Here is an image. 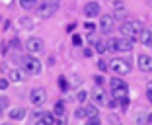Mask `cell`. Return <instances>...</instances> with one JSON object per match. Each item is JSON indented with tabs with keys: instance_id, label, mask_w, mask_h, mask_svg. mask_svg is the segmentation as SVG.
<instances>
[{
	"instance_id": "6da1fadb",
	"label": "cell",
	"mask_w": 152,
	"mask_h": 125,
	"mask_svg": "<svg viewBox=\"0 0 152 125\" xmlns=\"http://www.w3.org/2000/svg\"><path fill=\"white\" fill-rule=\"evenodd\" d=\"M20 65H22V71L26 72V74L29 76H35L41 72V68H43V65H41V61L35 57V55H29L27 53L26 57L20 59Z\"/></svg>"
},
{
	"instance_id": "7a4b0ae2",
	"label": "cell",
	"mask_w": 152,
	"mask_h": 125,
	"mask_svg": "<svg viewBox=\"0 0 152 125\" xmlns=\"http://www.w3.org/2000/svg\"><path fill=\"white\" fill-rule=\"evenodd\" d=\"M142 22L139 20H133V22H123L119 26V31H121V37H127V39H139V31L142 29Z\"/></svg>"
},
{
	"instance_id": "3957f363",
	"label": "cell",
	"mask_w": 152,
	"mask_h": 125,
	"mask_svg": "<svg viewBox=\"0 0 152 125\" xmlns=\"http://www.w3.org/2000/svg\"><path fill=\"white\" fill-rule=\"evenodd\" d=\"M58 6H61L58 0H43V2L37 6V16H41V18H51L58 10Z\"/></svg>"
},
{
	"instance_id": "277c9868",
	"label": "cell",
	"mask_w": 152,
	"mask_h": 125,
	"mask_svg": "<svg viewBox=\"0 0 152 125\" xmlns=\"http://www.w3.org/2000/svg\"><path fill=\"white\" fill-rule=\"evenodd\" d=\"M109 68H111L115 74L123 76V74H129L131 72V62L127 61V59L115 57V59H111V62H109Z\"/></svg>"
},
{
	"instance_id": "5b68a950",
	"label": "cell",
	"mask_w": 152,
	"mask_h": 125,
	"mask_svg": "<svg viewBox=\"0 0 152 125\" xmlns=\"http://www.w3.org/2000/svg\"><path fill=\"white\" fill-rule=\"evenodd\" d=\"M23 45H26V51L29 55H39V53H43V49H45V43H43L41 37H27Z\"/></svg>"
},
{
	"instance_id": "8992f818",
	"label": "cell",
	"mask_w": 152,
	"mask_h": 125,
	"mask_svg": "<svg viewBox=\"0 0 152 125\" xmlns=\"http://www.w3.org/2000/svg\"><path fill=\"white\" fill-rule=\"evenodd\" d=\"M29 102L35 107L43 106V104L47 102V92H45V88H33L31 92H29Z\"/></svg>"
},
{
	"instance_id": "52a82bcc",
	"label": "cell",
	"mask_w": 152,
	"mask_h": 125,
	"mask_svg": "<svg viewBox=\"0 0 152 125\" xmlns=\"http://www.w3.org/2000/svg\"><path fill=\"white\" fill-rule=\"evenodd\" d=\"M113 26H115V18H113L111 14L99 18V31H102V33H109V31L113 29Z\"/></svg>"
},
{
	"instance_id": "ba28073f",
	"label": "cell",
	"mask_w": 152,
	"mask_h": 125,
	"mask_svg": "<svg viewBox=\"0 0 152 125\" xmlns=\"http://www.w3.org/2000/svg\"><path fill=\"white\" fill-rule=\"evenodd\" d=\"M137 62H139V68L142 72H152V57L146 53H140L137 57Z\"/></svg>"
},
{
	"instance_id": "9c48e42d",
	"label": "cell",
	"mask_w": 152,
	"mask_h": 125,
	"mask_svg": "<svg viewBox=\"0 0 152 125\" xmlns=\"http://www.w3.org/2000/svg\"><path fill=\"white\" fill-rule=\"evenodd\" d=\"M84 16L86 18H96V16H99V4L98 2H88V4L84 6Z\"/></svg>"
},
{
	"instance_id": "30bf717a",
	"label": "cell",
	"mask_w": 152,
	"mask_h": 125,
	"mask_svg": "<svg viewBox=\"0 0 152 125\" xmlns=\"http://www.w3.org/2000/svg\"><path fill=\"white\" fill-rule=\"evenodd\" d=\"M117 51H121V53H129V51H133V39L119 37V39H117Z\"/></svg>"
},
{
	"instance_id": "8fae6325",
	"label": "cell",
	"mask_w": 152,
	"mask_h": 125,
	"mask_svg": "<svg viewBox=\"0 0 152 125\" xmlns=\"http://www.w3.org/2000/svg\"><path fill=\"white\" fill-rule=\"evenodd\" d=\"M90 94H92V100H94L96 104H105V102H107V98L103 96V88H102L99 84H98V86H94Z\"/></svg>"
},
{
	"instance_id": "7c38bea8",
	"label": "cell",
	"mask_w": 152,
	"mask_h": 125,
	"mask_svg": "<svg viewBox=\"0 0 152 125\" xmlns=\"http://www.w3.org/2000/svg\"><path fill=\"white\" fill-rule=\"evenodd\" d=\"M26 78V72L20 71V68H10L8 71V80L10 82H22Z\"/></svg>"
},
{
	"instance_id": "4fadbf2b",
	"label": "cell",
	"mask_w": 152,
	"mask_h": 125,
	"mask_svg": "<svg viewBox=\"0 0 152 125\" xmlns=\"http://www.w3.org/2000/svg\"><path fill=\"white\" fill-rule=\"evenodd\" d=\"M111 16L117 18V20L125 18V6L121 4V0H113V14H111Z\"/></svg>"
},
{
	"instance_id": "5bb4252c",
	"label": "cell",
	"mask_w": 152,
	"mask_h": 125,
	"mask_svg": "<svg viewBox=\"0 0 152 125\" xmlns=\"http://www.w3.org/2000/svg\"><path fill=\"white\" fill-rule=\"evenodd\" d=\"M26 110H23V107H14V110H10L8 112V117L12 121H20V119H23V117H26Z\"/></svg>"
},
{
	"instance_id": "9a60e30c",
	"label": "cell",
	"mask_w": 152,
	"mask_h": 125,
	"mask_svg": "<svg viewBox=\"0 0 152 125\" xmlns=\"http://www.w3.org/2000/svg\"><path fill=\"white\" fill-rule=\"evenodd\" d=\"M152 39V29H148V27H142V29L139 31V41L142 45H148Z\"/></svg>"
},
{
	"instance_id": "2e32d148",
	"label": "cell",
	"mask_w": 152,
	"mask_h": 125,
	"mask_svg": "<svg viewBox=\"0 0 152 125\" xmlns=\"http://www.w3.org/2000/svg\"><path fill=\"white\" fill-rule=\"evenodd\" d=\"M35 125H55V115L53 113H43V115L37 119Z\"/></svg>"
},
{
	"instance_id": "e0dca14e",
	"label": "cell",
	"mask_w": 152,
	"mask_h": 125,
	"mask_svg": "<svg viewBox=\"0 0 152 125\" xmlns=\"http://www.w3.org/2000/svg\"><path fill=\"white\" fill-rule=\"evenodd\" d=\"M111 94H113L115 100H121V98H125V96H129V88H127V86H121V88L111 90Z\"/></svg>"
},
{
	"instance_id": "ac0fdd59",
	"label": "cell",
	"mask_w": 152,
	"mask_h": 125,
	"mask_svg": "<svg viewBox=\"0 0 152 125\" xmlns=\"http://www.w3.org/2000/svg\"><path fill=\"white\" fill-rule=\"evenodd\" d=\"M146 113H144V110H139V113H137V115H134V121H137V123L139 125H146Z\"/></svg>"
},
{
	"instance_id": "d6986e66",
	"label": "cell",
	"mask_w": 152,
	"mask_h": 125,
	"mask_svg": "<svg viewBox=\"0 0 152 125\" xmlns=\"http://www.w3.org/2000/svg\"><path fill=\"white\" fill-rule=\"evenodd\" d=\"M88 96H90L88 90H78V92H76V102H78V104L86 102V100H88Z\"/></svg>"
},
{
	"instance_id": "ffe728a7",
	"label": "cell",
	"mask_w": 152,
	"mask_h": 125,
	"mask_svg": "<svg viewBox=\"0 0 152 125\" xmlns=\"http://www.w3.org/2000/svg\"><path fill=\"white\" fill-rule=\"evenodd\" d=\"M74 117H76V119H86V117H88V113H86V107H84V106L76 107V110H74Z\"/></svg>"
},
{
	"instance_id": "44dd1931",
	"label": "cell",
	"mask_w": 152,
	"mask_h": 125,
	"mask_svg": "<svg viewBox=\"0 0 152 125\" xmlns=\"http://www.w3.org/2000/svg\"><path fill=\"white\" fill-rule=\"evenodd\" d=\"M105 47H107V51L115 53V51H117V39H115V37H109L107 43H105Z\"/></svg>"
},
{
	"instance_id": "7402d4cb",
	"label": "cell",
	"mask_w": 152,
	"mask_h": 125,
	"mask_svg": "<svg viewBox=\"0 0 152 125\" xmlns=\"http://www.w3.org/2000/svg\"><path fill=\"white\" fill-rule=\"evenodd\" d=\"M86 113H88V119H90V117H98L99 110H98V106H88V107H86Z\"/></svg>"
},
{
	"instance_id": "603a6c76",
	"label": "cell",
	"mask_w": 152,
	"mask_h": 125,
	"mask_svg": "<svg viewBox=\"0 0 152 125\" xmlns=\"http://www.w3.org/2000/svg\"><path fill=\"white\" fill-rule=\"evenodd\" d=\"M20 6L23 10H31V8H35V0H20Z\"/></svg>"
},
{
	"instance_id": "cb8c5ba5",
	"label": "cell",
	"mask_w": 152,
	"mask_h": 125,
	"mask_svg": "<svg viewBox=\"0 0 152 125\" xmlns=\"http://www.w3.org/2000/svg\"><path fill=\"white\" fill-rule=\"evenodd\" d=\"M109 86H111V90H115V88H121V86H127V84L121 80V78H111V80H109Z\"/></svg>"
},
{
	"instance_id": "d4e9b609",
	"label": "cell",
	"mask_w": 152,
	"mask_h": 125,
	"mask_svg": "<svg viewBox=\"0 0 152 125\" xmlns=\"http://www.w3.org/2000/svg\"><path fill=\"white\" fill-rule=\"evenodd\" d=\"M8 106H10V100L6 98V96H0V113L6 112V110H8Z\"/></svg>"
},
{
	"instance_id": "484cf974",
	"label": "cell",
	"mask_w": 152,
	"mask_h": 125,
	"mask_svg": "<svg viewBox=\"0 0 152 125\" xmlns=\"http://www.w3.org/2000/svg\"><path fill=\"white\" fill-rule=\"evenodd\" d=\"M55 113H57V115H63V113H64V102L58 100V102L55 104Z\"/></svg>"
},
{
	"instance_id": "4316f807",
	"label": "cell",
	"mask_w": 152,
	"mask_h": 125,
	"mask_svg": "<svg viewBox=\"0 0 152 125\" xmlns=\"http://www.w3.org/2000/svg\"><path fill=\"white\" fill-rule=\"evenodd\" d=\"M119 107L123 110V112H125L127 107H129V96H125V98H121V100H119Z\"/></svg>"
},
{
	"instance_id": "83f0119b",
	"label": "cell",
	"mask_w": 152,
	"mask_h": 125,
	"mask_svg": "<svg viewBox=\"0 0 152 125\" xmlns=\"http://www.w3.org/2000/svg\"><path fill=\"white\" fill-rule=\"evenodd\" d=\"M20 45H22V43H20V39H18V37H14V39L10 41V47H12L14 51H18V49H22V47H20Z\"/></svg>"
},
{
	"instance_id": "f1b7e54d",
	"label": "cell",
	"mask_w": 152,
	"mask_h": 125,
	"mask_svg": "<svg viewBox=\"0 0 152 125\" xmlns=\"http://www.w3.org/2000/svg\"><path fill=\"white\" fill-rule=\"evenodd\" d=\"M105 49H107V47H105V41H98V43H96V51H98V53H105Z\"/></svg>"
},
{
	"instance_id": "f546056e",
	"label": "cell",
	"mask_w": 152,
	"mask_h": 125,
	"mask_svg": "<svg viewBox=\"0 0 152 125\" xmlns=\"http://www.w3.org/2000/svg\"><path fill=\"white\" fill-rule=\"evenodd\" d=\"M20 24H22L23 27H27V29H31V27H33V22H31V20H26V18L20 20Z\"/></svg>"
},
{
	"instance_id": "4dcf8cb0",
	"label": "cell",
	"mask_w": 152,
	"mask_h": 125,
	"mask_svg": "<svg viewBox=\"0 0 152 125\" xmlns=\"http://www.w3.org/2000/svg\"><path fill=\"white\" fill-rule=\"evenodd\" d=\"M55 125H66V115H58V119H55Z\"/></svg>"
},
{
	"instance_id": "1f68e13d",
	"label": "cell",
	"mask_w": 152,
	"mask_h": 125,
	"mask_svg": "<svg viewBox=\"0 0 152 125\" xmlns=\"http://www.w3.org/2000/svg\"><path fill=\"white\" fill-rule=\"evenodd\" d=\"M98 68H99V71H107V62L103 61V59H99V61H98Z\"/></svg>"
},
{
	"instance_id": "d6a6232c",
	"label": "cell",
	"mask_w": 152,
	"mask_h": 125,
	"mask_svg": "<svg viewBox=\"0 0 152 125\" xmlns=\"http://www.w3.org/2000/svg\"><path fill=\"white\" fill-rule=\"evenodd\" d=\"M72 43H74L76 47H80V45H82V37L80 35H72Z\"/></svg>"
},
{
	"instance_id": "836d02e7",
	"label": "cell",
	"mask_w": 152,
	"mask_h": 125,
	"mask_svg": "<svg viewBox=\"0 0 152 125\" xmlns=\"http://www.w3.org/2000/svg\"><path fill=\"white\" fill-rule=\"evenodd\" d=\"M10 84V80H6V78H0V90H6Z\"/></svg>"
},
{
	"instance_id": "e575fe53",
	"label": "cell",
	"mask_w": 152,
	"mask_h": 125,
	"mask_svg": "<svg viewBox=\"0 0 152 125\" xmlns=\"http://www.w3.org/2000/svg\"><path fill=\"white\" fill-rule=\"evenodd\" d=\"M88 125H102V121H99L98 117H90V119H88Z\"/></svg>"
},
{
	"instance_id": "d590c367",
	"label": "cell",
	"mask_w": 152,
	"mask_h": 125,
	"mask_svg": "<svg viewBox=\"0 0 152 125\" xmlns=\"http://www.w3.org/2000/svg\"><path fill=\"white\" fill-rule=\"evenodd\" d=\"M84 27H86V29L90 31V33H92V31L96 29V26H94V24H92V22H86V24H84Z\"/></svg>"
},
{
	"instance_id": "8d00e7d4",
	"label": "cell",
	"mask_w": 152,
	"mask_h": 125,
	"mask_svg": "<svg viewBox=\"0 0 152 125\" xmlns=\"http://www.w3.org/2000/svg\"><path fill=\"white\" fill-rule=\"evenodd\" d=\"M58 88H63V90H66V80H64L63 76L58 78Z\"/></svg>"
},
{
	"instance_id": "74e56055",
	"label": "cell",
	"mask_w": 152,
	"mask_h": 125,
	"mask_svg": "<svg viewBox=\"0 0 152 125\" xmlns=\"http://www.w3.org/2000/svg\"><path fill=\"white\" fill-rule=\"evenodd\" d=\"M146 98H148V102L152 104V90H148V92H146Z\"/></svg>"
},
{
	"instance_id": "f35d334b",
	"label": "cell",
	"mask_w": 152,
	"mask_h": 125,
	"mask_svg": "<svg viewBox=\"0 0 152 125\" xmlns=\"http://www.w3.org/2000/svg\"><path fill=\"white\" fill-rule=\"evenodd\" d=\"M148 47H150V49H152V39H150V43H148Z\"/></svg>"
},
{
	"instance_id": "ab89813d",
	"label": "cell",
	"mask_w": 152,
	"mask_h": 125,
	"mask_svg": "<svg viewBox=\"0 0 152 125\" xmlns=\"http://www.w3.org/2000/svg\"><path fill=\"white\" fill-rule=\"evenodd\" d=\"M35 2H37V0H35Z\"/></svg>"
}]
</instances>
